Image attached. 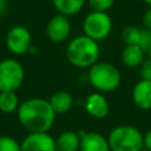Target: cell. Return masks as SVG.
Masks as SVG:
<instances>
[{"label": "cell", "instance_id": "cell-1", "mask_svg": "<svg viewBox=\"0 0 151 151\" xmlns=\"http://www.w3.org/2000/svg\"><path fill=\"white\" fill-rule=\"evenodd\" d=\"M17 116L20 125L28 132H48L57 117L48 99L38 97L21 101Z\"/></svg>", "mask_w": 151, "mask_h": 151}, {"label": "cell", "instance_id": "cell-2", "mask_svg": "<svg viewBox=\"0 0 151 151\" xmlns=\"http://www.w3.org/2000/svg\"><path fill=\"white\" fill-rule=\"evenodd\" d=\"M66 59L77 68H90L100 55L98 41L81 34L71 39L66 46Z\"/></svg>", "mask_w": 151, "mask_h": 151}, {"label": "cell", "instance_id": "cell-3", "mask_svg": "<svg viewBox=\"0 0 151 151\" xmlns=\"http://www.w3.org/2000/svg\"><path fill=\"white\" fill-rule=\"evenodd\" d=\"M87 80L97 92L107 93L120 86L122 73L116 65L109 61H97L88 68Z\"/></svg>", "mask_w": 151, "mask_h": 151}, {"label": "cell", "instance_id": "cell-4", "mask_svg": "<svg viewBox=\"0 0 151 151\" xmlns=\"http://www.w3.org/2000/svg\"><path fill=\"white\" fill-rule=\"evenodd\" d=\"M111 151H142L143 133L134 126L123 124L113 127L107 136Z\"/></svg>", "mask_w": 151, "mask_h": 151}, {"label": "cell", "instance_id": "cell-5", "mask_svg": "<svg viewBox=\"0 0 151 151\" xmlns=\"http://www.w3.org/2000/svg\"><path fill=\"white\" fill-rule=\"evenodd\" d=\"M112 19L106 12H94L91 11L83 20V32L84 35L100 41L106 39L112 31Z\"/></svg>", "mask_w": 151, "mask_h": 151}, {"label": "cell", "instance_id": "cell-6", "mask_svg": "<svg viewBox=\"0 0 151 151\" xmlns=\"http://www.w3.org/2000/svg\"><path fill=\"white\" fill-rule=\"evenodd\" d=\"M25 70L14 58L0 60V91H17L24 83Z\"/></svg>", "mask_w": 151, "mask_h": 151}, {"label": "cell", "instance_id": "cell-7", "mask_svg": "<svg viewBox=\"0 0 151 151\" xmlns=\"http://www.w3.org/2000/svg\"><path fill=\"white\" fill-rule=\"evenodd\" d=\"M6 47L14 55H24L32 48V34L24 25L12 26L6 34Z\"/></svg>", "mask_w": 151, "mask_h": 151}, {"label": "cell", "instance_id": "cell-8", "mask_svg": "<svg viewBox=\"0 0 151 151\" xmlns=\"http://www.w3.org/2000/svg\"><path fill=\"white\" fill-rule=\"evenodd\" d=\"M71 28V21L68 17L58 13L48 20L46 25V35L52 42L60 44L68 39Z\"/></svg>", "mask_w": 151, "mask_h": 151}, {"label": "cell", "instance_id": "cell-9", "mask_svg": "<svg viewBox=\"0 0 151 151\" xmlns=\"http://www.w3.org/2000/svg\"><path fill=\"white\" fill-rule=\"evenodd\" d=\"M20 144L21 151H57L55 138L48 132H28Z\"/></svg>", "mask_w": 151, "mask_h": 151}, {"label": "cell", "instance_id": "cell-10", "mask_svg": "<svg viewBox=\"0 0 151 151\" xmlns=\"http://www.w3.org/2000/svg\"><path fill=\"white\" fill-rule=\"evenodd\" d=\"M84 107L88 116L96 119L106 118L110 112V104L106 97L100 92L90 93L85 99Z\"/></svg>", "mask_w": 151, "mask_h": 151}, {"label": "cell", "instance_id": "cell-11", "mask_svg": "<svg viewBox=\"0 0 151 151\" xmlns=\"http://www.w3.org/2000/svg\"><path fill=\"white\" fill-rule=\"evenodd\" d=\"M80 136L79 151H111L107 137L96 131H78Z\"/></svg>", "mask_w": 151, "mask_h": 151}, {"label": "cell", "instance_id": "cell-12", "mask_svg": "<svg viewBox=\"0 0 151 151\" xmlns=\"http://www.w3.org/2000/svg\"><path fill=\"white\" fill-rule=\"evenodd\" d=\"M133 104L144 111L151 110V81L139 79L132 88Z\"/></svg>", "mask_w": 151, "mask_h": 151}, {"label": "cell", "instance_id": "cell-13", "mask_svg": "<svg viewBox=\"0 0 151 151\" xmlns=\"http://www.w3.org/2000/svg\"><path fill=\"white\" fill-rule=\"evenodd\" d=\"M145 53L138 45H125L122 52V63L127 68H139L145 60Z\"/></svg>", "mask_w": 151, "mask_h": 151}, {"label": "cell", "instance_id": "cell-14", "mask_svg": "<svg viewBox=\"0 0 151 151\" xmlns=\"http://www.w3.org/2000/svg\"><path fill=\"white\" fill-rule=\"evenodd\" d=\"M48 101H50L53 111L55 112V114L67 113L74 104L73 96L67 91H57V92H54L50 97Z\"/></svg>", "mask_w": 151, "mask_h": 151}, {"label": "cell", "instance_id": "cell-15", "mask_svg": "<svg viewBox=\"0 0 151 151\" xmlns=\"http://www.w3.org/2000/svg\"><path fill=\"white\" fill-rule=\"evenodd\" d=\"M57 151H79L80 149V136L78 131L67 130L61 132L55 138Z\"/></svg>", "mask_w": 151, "mask_h": 151}, {"label": "cell", "instance_id": "cell-16", "mask_svg": "<svg viewBox=\"0 0 151 151\" xmlns=\"http://www.w3.org/2000/svg\"><path fill=\"white\" fill-rule=\"evenodd\" d=\"M51 2L59 14L72 17L84 8L86 0H51Z\"/></svg>", "mask_w": 151, "mask_h": 151}, {"label": "cell", "instance_id": "cell-17", "mask_svg": "<svg viewBox=\"0 0 151 151\" xmlns=\"http://www.w3.org/2000/svg\"><path fill=\"white\" fill-rule=\"evenodd\" d=\"M20 105L17 91H0V111L4 113L17 112Z\"/></svg>", "mask_w": 151, "mask_h": 151}, {"label": "cell", "instance_id": "cell-18", "mask_svg": "<svg viewBox=\"0 0 151 151\" xmlns=\"http://www.w3.org/2000/svg\"><path fill=\"white\" fill-rule=\"evenodd\" d=\"M142 28L137 26H126L122 32V39L125 45H138Z\"/></svg>", "mask_w": 151, "mask_h": 151}, {"label": "cell", "instance_id": "cell-19", "mask_svg": "<svg viewBox=\"0 0 151 151\" xmlns=\"http://www.w3.org/2000/svg\"><path fill=\"white\" fill-rule=\"evenodd\" d=\"M0 151H21V144L11 136H0Z\"/></svg>", "mask_w": 151, "mask_h": 151}, {"label": "cell", "instance_id": "cell-20", "mask_svg": "<svg viewBox=\"0 0 151 151\" xmlns=\"http://www.w3.org/2000/svg\"><path fill=\"white\" fill-rule=\"evenodd\" d=\"M88 7L91 8V11L94 12H109L113 5H114V0H86Z\"/></svg>", "mask_w": 151, "mask_h": 151}, {"label": "cell", "instance_id": "cell-21", "mask_svg": "<svg viewBox=\"0 0 151 151\" xmlns=\"http://www.w3.org/2000/svg\"><path fill=\"white\" fill-rule=\"evenodd\" d=\"M151 45V31L147 28H142V33H140V39H139V44L138 46L142 47L145 52L147 51V48Z\"/></svg>", "mask_w": 151, "mask_h": 151}, {"label": "cell", "instance_id": "cell-22", "mask_svg": "<svg viewBox=\"0 0 151 151\" xmlns=\"http://www.w3.org/2000/svg\"><path fill=\"white\" fill-rule=\"evenodd\" d=\"M139 74H140V79L151 81V59L150 58L145 59L144 63L139 66Z\"/></svg>", "mask_w": 151, "mask_h": 151}, {"label": "cell", "instance_id": "cell-23", "mask_svg": "<svg viewBox=\"0 0 151 151\" xmlns=\"http://www.w3.org/2000/svg\"><path fill=\"white\" fill-rule=\"evenodd\" d=\"M142 21H143L144 27L151 31V7H147V8H146V11H145L144 14H143Z\"/></svg>", "mask_w": 151, "mask_h": 151}, {"label": "cell", "instance_id": "cell-24", "mask_svg": "<svg viewBox=\"0 0 151 151\" xmlns=\"http://www.w3.org/2000/svg\"><path fill=\"white\" fill-rule=\"evenodd\" d=\"M143 139H144V149H146L147 151H151V129H149L143 134Z\"/></svg>", "mask_w": 151, "mask_h": 151}, {"label": "cell", "instance_id": "cell-25", "mask_svg": "<svg viewBox=\"0 0 151 151\" xmlns=\"http://www.w3.org/2000/svg\"><path fill=\"white\" fill-rule=\"evenodd\" d=\"M7 9V0H0V15H2Z\"/></svg>", "mask_w": 151, "mask_h": 151}, {"label": "cell", "instance_id": "cell-26", "mask_svg": "<svg viewBox=\"0 0 151 151\" xmlns=\"http://www.w3.org/2000/svg\"><path fill=\"white\" fill-rule=\"evenodd\" d=\"M146 54H147V58H150V59H151V45H150V47L147 48V51H146Z\"/></svg>", "mask_w": 151, "mask_h": 151}, {"label": "cell", "instance_id": "cell-27", "mask_svg": "<svg viewBox=\"0 0 151 151\" xmlns=\"http://www.w3.org/2000/svg\"><path fill=\"white\" fill-rule=\"evenodd\" d=\"M146 5H147V7H151V0H143Z\"/></svg>", "mask_w": 151, "mask_h": 151}, {"label": "cell", "instance_id": "cell-28", "mask_svg": "<svg viewBox=\"0 0 151 151\" xmlns=\"http://www.w3.org/2000/svg\"><path fill=\"white\" fill-rule=\"evenodd\" d=\"M142 151H147V150H146V149H144V147H143V150H142Z\"/></svg>", "mask_w": 151, "mask_h": 151}]
</instances>
